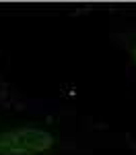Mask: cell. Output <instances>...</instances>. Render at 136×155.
<instances>
[{"mask_svg":"<svg viewBox=\"0 0 136 155\" xmlns=\"http://www.w3.org/2000/svg\"><path fill=\"white\" fill-rule=\"evenodd\" d=\"M60 134L54 126L35 120L0 124V155H56Z\"/></svg>","mask_w":136,"mask_h":155,"instance_id":"6da1fadb","label":"cell"},{"mask_svg":"<svg viewBox=\"0 0 136 155\" xmlns=\"http://www.w3.org/2000/svg\"><path fill=\"white\" fill-rule=\"evenodd\" d=\"M128 54H130V60H132V64H134V68H136V37L128 44Z\"/></svg>","mask_w":136,"mask_h":155,"instance_id":"7a4b0ae2","label":"cell"}]
</instances>
